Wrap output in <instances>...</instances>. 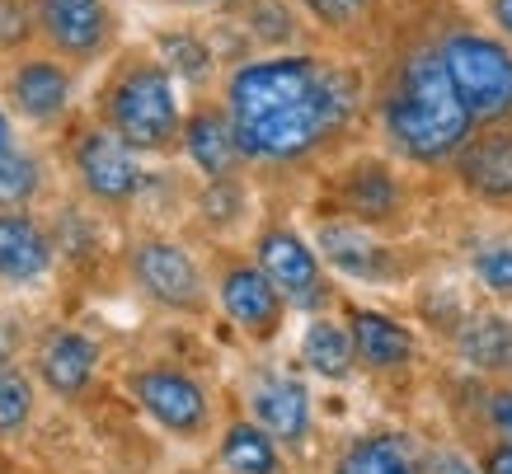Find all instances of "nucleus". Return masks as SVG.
<instances>
[{"mask_svg": "<svg viewBox=\"0 0 512 474\" xmlns=\"http://www.w3.org/2000/svg\"><path fill=\"white\" fill-rule=\"evenodd\" d=\"M174 5H193V10H226L235 0H174Z\"/></svg>", "mask_w": 512, "mask_h": 474, "instance_id": "f704fd0d", "label": "nucleus"}, {"mask_svg": "<svg viewBox=\"0 0 512 474\" xmlns=\"http://www.w3.org/2000/svg\"><path fill=\"white\" fill-rule=\"evenodd\" d=\"M249 418H254L278 446L306 451V442H311V432H315L311 390H306V381L282 376V371L259 376V381L249 385Z\"/></svg>", "mask_w": 512, "mask_h": 474, "instance_id": "f3484780", "label": "nucleus"}, {"mask_svg": "<svg viewBox=\"0 0 512 474\" xmlns=\"http://www.w3.org/2000/svg\"><path fill=\"white\" fill-rule=\"evenodd\" d=\"M179 146H184V155L193 160V169L207 174V179H231L235 165H240L231 118H226L221 104H198L193 113H184Z\"/></svg>", "mask_w": 512, "mask_h": 474, "instance_id": "4be33fe9", "label": "nucleus"}, {"mask_svg": "<svg viewBox=\"0 0 512 474\" xmlns=\"http://www.w3.org/2000/svg\"><path fill=\"white\" fill-rule=\"evenodd\" d=\"M127 395L137 409L179 442H202L212 432V395L198 376L179 367H137L127 371Z\"/></svg>", "mask_w": 512, "mask_h": 474, "instance_id": "9d476101", "label": "nucleus"}, {"mask_svg": "<svg viewBox=\"0 0 512 474\" xmlns=\"http://www.w3.org/2000/svg\"><path fill=\"white\" fill-rule=\"evenodd\" d=\"M466 268L475 277V287L484 291V301L512 310V230H498L480 245H470Z\"/></svg>", "mask_w": 512, "mask_h": 474, "instance_id": "a878e982", "label": "nucleus"}, {"mask_svg": "<svg viewBox=\"0 0 512 474\" xmlns=\"http://www.w3.org/2000/svg\"><path fill=\"white\" fill-rule=\"evenodd\" d=\"M38 376L52 395L76 399L85 395L99 376V343L80 329H52L38 348Z\"/></svg>", "mask_w": 512, "mask_h": 474, "instance_id": "aec40b11", "label": "nucleus"}, {"mask_svg": "<svg viewBox=\"0 0 512 474\" xmlns=\"http://www.w3.org/2000/svg\"><path fill=\"white\" fill-rule=\"evenodd\" d=\"M480 474H512V442H484L470 451Z\"/></svg>", "mask_w": 512, "mask_h": 474, "instance_id": "2f4dec72", "label": "nucleus"}, {"mask_svg": "<svg viewBox=\"0 0 512 474\" xmlns=\"http://www.w3.org/2000/svg\"><path fill=\"white\" fill-rule=\"evenodd\" d=\"M38 193H43V160L24 146H10L0 155V212L29 207Z\"/></svg>", "mask_w": 512, "mask_h": 474, "instance_id": "cd10ccee", "label": "nucleus"}, {"mask_svg": "<svg viewBox=\"0 0 512 474\" xmlns=\"http://www.w3.org/2000/svg\"><path fill=\"white\" fill-rule=\"evenodd\" d=\"M423 442H414L409 432L395 428H376V432H357L343 442V451L334 456L329 474H419Z\"/></svg>", "mask_w": 512, "mask_h": 474, "instance_id": "412c9836", "label": "nucleus"}, {"mask_svg": "<svg viewBox=\"0 0 512 474\" xmlns=\"http://www.w3.org/2000/svg\"><path fill=\"white\" fill-rule=\"evenodd\" d=\"M33 376L15 362H0V437H15V432L29 428L33 418Z\"/></svg>", "mask_w": 512, "mask_h": 474, "instance_id": "c85d7f7f", "label": "nucleus"}, {"mask_svg": "<svg viewBox=\"0 0 512 474\" xmlns=\"http://www.w3.org/2000/svg\"><path fill=\"white\" fill-rule=\"evenodd\" d=\"M292 5L301 10L306 24H315L325 38L357 52L362 62L376 52L390 15V0H292Z\"/></svg>", "mask_w": 512, "mask_h": 474, "instance_id": "6ab92c4d", "label": "nucleus"}, {"mask_svg": "<svg viewBox=\"0 0 512 474\" xmlns=\"http://www.w3.org/2000/svg\"><path fill=\"white\" fill-rule=\"evenodd\" d=\"M508 385H512V376H508Z\"/></svg>", "mask_w": 512, "mask_h": 474, "instance_id": "c9c22d12", "label": "nucleus"}, {"mask_svg": "<svg viewBox=\"0 0 512 474\" xmlns=\"http://www.w3.org/2000/svg\"><path fill=\"white\" fill-rule=\"evenodd\" d=\"M245 29L268 52H296V38L306 29V19H301V10H296L292 0H249Z\"/></svg>", "mask_w": 512, "mask_h": 474, "instance_id": "bb28decb", "label": "nucleus"}, {"mask_svg": "<svg viewBox=\"0 0 512 474\" xmlns=\"http://www.w3.org/2000/svg\"><path fill=\"white\" fill-rule=\"evenodd\" d=\"M367 123L400 165L442 174L470 132V113L437 52L428 0H390L386 33L367 57Z\"/></svg>", "mask_w": 512, "mask_h": 474, "instance_id": "f03ea898", "label": "nucleus"}, {"mask_svg": "<svg viewBox=\"0 0 512 474\" xmlns=\"http://www.w3.org/2000/svg\"><path fill=\"white\" fill-rule=\"evenodd\" d=\"M127 273H132L146 301H156L174 315H202L207 310V277H202L198 259L165 235H141L137 245L127 249Z\"/></svg>", "mask_w": 512, "mask_h": 474, "instance_id": "9b49d317", "label": "nucleus"}, {"mask_svg": "<svg viewBox=\"0 0 512 474\" xmlns=\"http://www.w3.org/2000/svg\"><path fill=\"white\" fill-rule=\"evenodd\" d=\"M217 465L226 474H287L282 446L254 418H235L217 442Z\"/></svg>", "mask_w": 512, "mask_h": 474, "instance_id": "b1692460", "label": "nucleus"}, {"mask_svg": "<svg viewBox=\"0 0 512 474\" xmlns=\"http://www.w3.org/2000/svg\"><path fill=\"white\" fill-rule=\"evenodd\" d=\"M315 254L329 273L348 277V282H362V287H395V282H414L433 268L428 254L409 259V249L386 235V230L357 226V221H343V216H320L311 235Z\"/></svg>", "mask_w": 512, "mask_h": 474, "instance_id": "423d86ee", "label": "nucleus"}, {"mask_svg": "<svg viewBox=\"0 0 512 474\" xmlns=\"http://www.w3.org/2000/svg\"><path fill=\"white\" fill-rule=\"evenodd\" d=\"M71 174L80 179L85 198L99 207H127L146 184L141 155L99 123H85L71 141Z\"/></svg>", "mask_w": 512, "mask_h": 474, "instance_id": "4468645a", "label": "nucleus"}, {"mask_svg": "<svg viewBox=\"0 0 512 474\" xmlns=\"http://www.w3.org/2000/svg\"><path fill=\"white\" fill-rule=\"evenodd\" d=\"M24 43H33V5L0 0V52H19Z\"/></svg>", "mask_w": 512, "mask_h": 474, "instance_id": "7c9ffc66", "label": "nucleus"}, {"mask_svg": "<svg viewBox=\"0 0 512 474\" xmlns=\"http://www.w3.org/2000/svg\"><path fill=\"white\" fill-rule=\"evenodd\" d=\"M217 306L221 315L249 338V343H273L287 324V301L282 291L268 282V273L254 263V254H231V259L217 263Z\"/></svg>", "mask_w": 512, "mask_h": 474, "instance_id": "f8f14e48", "label": "nucleus"}, {"mask_svg": "<svg viewBox=\"0 0 512 474\" xmlns=\"http://www.w3.org/2000/svg\"><path fill=\"white\" fill-rule=\"evenodd\" d=\"M76 104V66H66L52 52H24L5 71V108L10 118L29 127H62Z\"/></svg>", "mask_w": 512, "mask_h": 474, "instance_id": "ddd939ff", "label": "nucleus"}, {"mask_svg": "<svg viewBox=\"0 0 512 474\" xmlns=\"http://www.w3.org/2000/svg\"><path fill=\"white\" fill-rule=\"evenodd\" d=\"M442 343H447V357L461 371L494 376V381L512 376V310L508 306H494V301L466 306Z\"/></svg>", "mask_w": 512, "mask_h": 474, "instance_id": "dca6fc26", "label": "nucleus"}, {"mask_svg": "<svg viewBox=\"0 0 512 474\" xmlns=\"http://www.w3.org/2000/svg\"><path fill=\"white\" fill-rule=\"evenodd\" d=\"M33 5V38L43 52L62 57L66 66H99L113 57L123 15L113 0H29Z\"/></svg>", "mask_w": 512, "mask_h": 474, "instance_id": "6e6552de", "label": "nucleus"}, {"mask_svg": "<svg viewBox=\"0 0 512 474\" xmlns=\"http://www.w3.org/2000/svg\"><path fill=\"white\" fill-rule=\"evenodd\" d=\"M94 123L109 127L137 155H170L184 127L179 80L165 71V62L151 47L123 52L94 94Z\"/></svg>", "mask_w": 512, "mask_h": 474, "instance_id": "7ed1b4c3", "label": "nucleus"}, {"mask_svg": "<svg viewBox=\"0 0 512 474\" xmlns=\"http://www.w3.org/2000/svg\"><path fill=\"white\" fill-rule=\"evenodd\" d=\"M296 352H301V367L311 371V376H320V381H329V385H343V381H353L357 376L348 324H343L339 315H329V310L306 315V329H301Z\"/></svg>", "mask_w": 512, "mask_h": 474, "instance_id": "5701e85b", "label": "nucleus"}, {"mask_svg": "<svg viewBox=\"0 0 512 474\" xmlns=\"http://www.w3.org/2000/svg\"><path fill=\"white\" fill-rule=\"evenodd\" d=\"M404 169L409 165H400L390 151L348 155V165L334 174V207L325 216H343V221L386 230V235H409L419 188L414 179H404Z\"/></svg>", "mask_w": 512, "mask_h": 474, "instance_id": "39448f33", "label": "nucleus"}, {"mask_svg": "<svg viewBox=\"0 0 512 474\" xmlns=\"http://www.w3.org/2000/svg\"><path fill=\"white\" fill-rule=\"evenodd\" d=\"M437 52L470 113V127L512 113V47L466 0H428Z\"/></svg>", "mask_w": 512, "mask_h": 474, "instance_id": "20e7f679", "label": "nucleus"}, {"mask_svg": "<svg viewBox=\"0 0 512 474\" xmlns=\"http://www.w3.org/2000/svg\"><path fill=\"white\" fill-rule=\"evenodd\" d=\"M245 165H301L339 146L367 118V66L329 52H264L221 85Z\"/></svg>", "mask_w": 512, "mask_h": 474, "instance_id": "f257e3e1", "label": "nucleus"}, {"mask_svg": "<svg viewBox=\"0 0 512 474\" xmlns=\"http://www.w3.org/2000/svg\"><path fill=\"white\" fill-rule=\"evenodd\" d=\"M437 179L466 207L512 221V113L470 127Z\"/></svg>", "mask_w": 512, "mask_h": 474, "instance_id": "0eeeda50", "label": "nucleus"}, {"mask_svg": "<svg viewBox=\"0 0 512 474\" xmlns=\"http://www.w3.org/2000/svg\"><path fill=\"white\" fill-rule=\"evenodd\" d=\"M151 52H156L165 71L174 80H184V85H207V80L217 76V52L212 43L193 29H160L151 38Z\"/></svg>", "mask_w": 512, "mask_h": 474, "instance_id": "393cba45", "label": "nucleus"}, {"mask_svg": "<svg viewBox=\"0 0 512 474\" xmlns=\"http://www.w3.org/2000/svg\"><path fill=\"white\" fill-rule=\"evenodd\" d=\"M419 474H480V465H475V456H470L466 446H456V442H423Z\"/></svg>", "mask_w": 512, "mask_h": 474, "instance_id": "c756f323", "label": "nucleus"}, {"mask_svg": "<svg viewBox=\"0 0 512 474\" xmlns=\"http://www.w3.org/2000/svg\"><path fill=\"white\" fill-rule=\"evenodd\" d=\"M254 263L268 273V282L282 291V301L301 315H320V310L339 306V287L329 268L320 263L315 245L287 221H268L254 235Z\"/></svg>", "mask_w": 512, "mask_h": 474, "instance_id": "1a4fd4ad", "label": "nucleus"}, {"mask_svg": "<svg viewBox=\"0 0 512 474\" xmlns=\"http://www.w3.org/2000/svg\"><path fill=\"white\" fill-rule=\"evenodd\" d=\"M480 15H484V24L512 47V0H480Z\"/></svg>", "mask_w": 512, "mask_h": 474, "instance_id": "473e14b6", "label": "nucleus"}, {"mask_svg": "<svg viewBox=\"0 0 512 474\" xmlns=\"http://www.w3.org/2000/svg\"><path fill=\"white\" fill-rule=\"evenodd\" d=\"M10 146H19L15 141V118H10V108L0 104V155L10 151Z\"/></svg>", "mask_w": 512, "mask_h": 474, "instance_id": "72a5a7b5", "label": "nucleus"}, {"mask_svg": "<svg viewBox=\"0 0 512 474\" xmlns=\"http://www.w3.org/2000/svg\"><path fill=\"white\" fill-rule=\"evenodd\" d=\"M57 268V245L29 207L0 212V282L5 287H38Z\"/></svg>", "mask_w": 512, "mask_h": 474, "instance_id": "a211bd4d", "label": "nucleus"}, {"mask_svg": "<svg viewBox=\"0 0 512 474\" xmlns=\"http://www.w3.org/2000/svg\"><path fill=\"white\" fill-rule=\"evenodd\" d=\"M343 324H348V338H353L357 371H367L376 381H400V376H409V371L419 367L423 338L400 315L343 301Z\"/></svg>", "mask_w": 512, "mask_h": 474, "instance_id": "2eb2a0df", "label": "nucleus"}]
</instances>
